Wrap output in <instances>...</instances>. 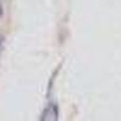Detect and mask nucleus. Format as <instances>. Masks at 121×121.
Instances as JSON below:
<instances>
[{
  "label": "nucleus",
  "instance_id": "1",
  "mask_svg": "<svg viewBox=\"0 0 121 121\" xmlns=\"http://www.w3.org/2000/svg\"><path fill=\"white\" fill-rule=\"evenodd\" d=\"M43 120H57V108L56 105H48L43 114Z\"/></svg>",
  "mask_w": 121,
  "mask_h": 121
},
{
  "label": "nucleus",
  "instance_id": "2",
  "mask_svg": "<svg viewBox=\"0 0 121 121\" xmlns=\"http://www.w3.org/2000/svg\"><path fill=\"white\" fill-rule=\"evenodd\" d=\"M1 15H3V6L0 4V17H1Z\"/></svg>",
  "mask_w": 121,
  "mask_h": 121
},
{
  "label": "nucleus",
  "instance_id": "3",
  "mask_svg": "<svg viewBox=\"0 0 121 121\" xmlns=\"http://www.w3.org/2000/svg\"><path fill=\"white\" fill-rule=\"evenodd\" d=\"M1 44H3V38L0 35V50H1Z\"/></svg>",
  "mask_w": 121,
  "mask_h": 121
}]
</instances>
